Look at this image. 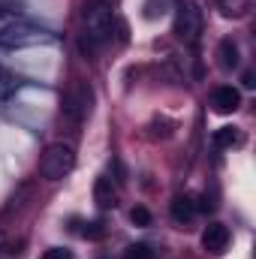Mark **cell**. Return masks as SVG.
<instances>
[{
  "mask_svg": "<svg viewBox=\"0 0 256 259\" xmlns=\"http://www.w3.org/2000/svg\"><path fill=\"white\" fill-rule=\"evenodd\" d=\"M115 30V12L106 0H88L81 9V52L94 55L100 52Z\"/></svg>",
  "mask_w": 256,
  "mask_h": 259,
  "instance_id": "1",
  "label": "cell"
},
{
  "mask_svg": "<svg viewBox=\"0 0 256 259\" xmlns=\"http://www.w3.org/2000/svg\"><path fill=\"white\" fill-rule=\"evenodd\" d=\"M75 169V148L66 142H52L39 157V175L46 181H61Z\"/></svg>",
  "mask_w": 256,
  "mask_h": 259,
  "instance_id": "2",
  "label": "cell"
},
{
  "mask_svg": "<svg viewBox=\"0 0 256 259\" xmlns=\"http://www.w3.org/2000/svg\"><path fill=\"white\" fill-rule=\"evenodd\" d=\"M91 106H94V91L88 81H78V84H72V91L64 100V118L72 127H81L84 118L91 115Z\"/></svg>",
  "mask_w": 256,
  "mask_h": 259,
  "instance_id": "3",
  "label": "cell"
},
{
  "mask_svg": "<svg viewBox=\"0 0 256 259\" xmlns=\"http://www.w3.org/2000/svg\"><path fill=\"white\" fill-rule=\"evenodd\" d=\"M175 33H178L187 46H196V42H199V33H202V12H199L196 0H181Z\"/></svg>",
  "mask_w": 256,
  "mask_h": 259,
  "instance_id": "4",
  "label": "cell"
},
{
  "mask_svg": "<svg viewBox=\"0 0 256 259\" xmlns=\"http://www.w3.org/2000/svg\"><path fill=\"white\" fill-rule=\"evenodd\" d=\"M211 109H214L217 115H232V112H238V109H241V94H238V88H232V84L214 88V91H211Z\"/></svg>",
  "mask_w": 256,
  "mask_h": 259,
  "instance_id": "5",
  "label": "cell"
},
{
  "mask_svg": "<svg viewBox=\"0 0 256 259\" xmlns=\"http://www.w3.org/2000/svg\"><path fill=\"white\" fill-rule=\"evenodd\" d=\"M229 238H232V235H229V226H223V223H208L205 232H202V247H205L208 253L220 256V253H226Z\"/></svg>",
  "mask_w": 256,
  "mask_h": 259,
  "instance_id": "6",
  "label": "cell"
},
{
  "mask_svg": "<svg viewBox=\"0 0 256 259\" xmlns=\"http://www.w3.org/2000/svg\"><path fill=\"white\" fill-rule=\"evenodd\" d=\"M94 202H97V208H103V211H109V208H115L118 205V190H115V184H112V178H97V184H94Z\"/></svg>",
  "mask_w": 256,
  "mask_h": 259,
  "instance_id": "7",
  "label": "cell"
},
{
  "mask_svg": "<svg viewBox=\"0 0 256 259\" xmlns=\"http://www.w3.org/2000/svg\"><path fill=\"white\" fill-rule=\"evenodd\" d=\"M196 211H199V205H196L193 196H175L172 205H169V214H172L175 223H190L196 217Z\"/></svg>",
  "mask_w": 256,
  "mask_h": 259,
  "instance_id": "8",
  "label": "cell"
},
{
  "mask_svg": "<svg viewBox=\"0 0 256 259\" xmlns=\"http://www.w3.org/2000/svg\"><path fill=\"white\" fill-rule=\"evenodd\" d=\"M217 58H220V66H223V69H235V66L241 64V61H238L241 55H238L235 39H229V36L220 39V46H217Z\"/></svg>",
  "mask_w": 256,
  "mask_h": 259,
  "instance_id": "9",
  "label": "cell"
},
{
  "mask_svg": "<svg viewBox=\"0 0 256 259\" xmlns=\"http://www.w3.org/2000/svg\"><path fill=\"white\" fill-rule=\"evenodd\" d=\"M217 9L226 18H244L250 9V0H217Z\"/></svg>",
  "mask_w": 256,
  "mask_h": 259,
  "instance_id": "10",
  "label": "cell"
},
{
  "mask_svg": "<svg viewBox=\"0 0 256 259\" xmlns=\"http://www.w3.org/2000/svg\"><path fill=\"white\" fill-rule=\"evenodd\" d=\"M214 145L217 148H235V145H241V133L235 127H220L214 133Z\"/></svg>",
  "mask_w": 256,
  "mask_h": 259,
  "instance_id": "11",
  "label": "cell"
},
{
  "mask_svg": "<svg viewBox=\"0 0 256 259\" xmlns=\"http://www.w3.org/2000/svg\"><path fill=\"white\" fill-rule=\"evenodd\" d=\"M30 196V181L27 184H21L18 187V193L9 196V205H6V214H12V211H18V208H24V199Z\"/></svg>",
  "mask_w": 256,
  "mask_h": 259,
  "instance_id": "12",
  "label": "cell"
},
{
  "mask_svg": "<svg viewBox=\"0 0 256 259\" xmlns=\"http://www.w3.org/2000/svg\"><path fill=\"white\" fill-rule=\"evenodd\" d=\"M121 259H157V256H154V250L148 244H130Z\"/></svg>",
  "mask_w": 256,
  "mask_h": 259,
  "instance_id": "13",
  "label": "cell"
},
{
  "mask_svg": "<svg viewBox=\"0 0 256 259\" xmlns=\"http://www.w3.org/2000/svg\"><path fill=\"white\" fill-rule=\"evenodd\" d=\"M130 220H133L136 226H151V211H148L145 205H136V208L130 211Z\"/></svg>",
  "mask_w": 256,
  "mask_h": 259,
  "instance_id": "14",
  "label": "cell"
},
{
  "mask_svg": "<svg viewBox=\"0 0 256 259\" xmlns=\"http://www.w3.org/2000/svg\"><path fill=\"white\" fill-rule=\"evenodd\" d=\"M103 232H106V229H103L100 220H91V223H84V229H81L84 238H103Z\"/></svg>",
  "mask_w": 256,
  "mask_h": 259,
  "instance_id": "15",
  "label": "cell"
},
{
  "mask_svg": "<svg viewBox=\"0 0 256 259\" xmlns=\"http://www.w3.org/2000/svg\"><path fill=\"white\" fill-rule=\"evenodd\" d=\"M166 12V3L163 0H148L145 3V18H157V15H163Z\"/></svg>",
  "mask_w": 256,
  "mask_h": 259,
  "instance_id": "16",
  "label": "cell"
},
{
  "mask_svg": "<svg viewBox=\"0 0 256 259\" xmlns=\"http://www.w3.org/2000/svg\"><path fill=\"white\" fill-rule=\"evenodd\" d=\"M42 259H72V253H69L66 247H49V250L42 253Z\"/></svg>",
  "mask_w": 256,
  "mask_h": 259,
  "instance_id": "17",
  "label": "cell"
},
{
  "mask_svg": "<svg viewBox=\"0 0 256 259\" xmlns=\"http://www.w3.org/2000/svg\"><path fill=\"white\" fill-rule=\"evenodd\" d=\"M256 81H253V72H244V88H253Z\"/></svg>",
  "mask_w": 256,
  "mask_h": 259,
  "instance_id": "18",
  "label": "cell"
},
{
  "mask_svg": "<svg viewBox=\"0 0 256 259\" xmlns=\"http://www.w3.org/2000/svg\"><path fill=\"white\" fill-rule=\"evenodd\" d=\"M6 250V235H3V229H0V253Z\"/></svg>",
  "mask_w": 256,
  "mask_h": 259,
  "instance_id": "19",
  "label": "cell"
}]
</instances>
